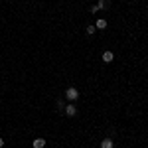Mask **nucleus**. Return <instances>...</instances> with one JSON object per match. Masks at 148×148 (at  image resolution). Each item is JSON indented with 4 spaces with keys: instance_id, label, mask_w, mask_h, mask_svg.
I'll return each mask as SVG.
<instances>
[{
    "instance_id": "nucleus-1",
    "label": "nucleus",
    "mask_w": 148,
    "mask_h": 148,
    "mask_svg": "<svg viewBox=\"0 0 148 148\" xmlns=\"http://www.w3.org/2000/svg\"><path fill=\"white\" fill-rule=\"evenodd\" d=\"M65 97H67L69 101H75V99H79V91L75 87H69L67 91H65Z\"/></svg>"
},
{
    "instance_id": "nucleus-2",
    "label": "nucleus",
    "mask_w": 148,
    "mask_h": 148,
    "mask_svg": "<svg viewBox=\"0 0 148 148\" xmlns=\"http://www.w3.org/2000/svg\"><path fill=\"white\" fill-rule=\"evenodd\" d=\"M65 114H67V116H75V114H77V107H75V105H67V107H65Z\"/></svg>"
},
{
    "instance_id": "nucleus-3",
    "label": "nucleus",
    "mask_w": 148,
    "mask_h": 148,
    "mask_svg": "<svg viewBox=\"0 0 148 148\" xmlns=\"http://www.w3.org/2000/svg\"><path fill=\"white\" fill-rule=\"evenodd\" d=\"M113 59H114V53H113V51H105V53H103V61H105V63H111Z\"/></svg>"
},
{
    "instance_id": "nucleus-4",
    "label": "nucleus",
    "mask_w": 148,
    "mask_h": 148,
    "mask_svg": "<svg viewBox=\"0 0 148 148\" xmlns=\"http://www.w3.org/2000/svg\"><path fill=\"white\" fill-rule=\"evenodd\" d=\"M32 146L34 148H44L46 146V140H44V138H36L34 142H32Z\"/></svg>"
},
{
    "instance_id": "nucleus-5",
    "label": "nucleus",
    "mask_w": 148,
    "mask_h": 148,
    "mask_svg": "<svg viewBox=\"0 0 148 148\" xmlns=\"http://www.w3.org/2000/svg\"><path fill=\"white\" fill-rule=\"evenodd\" d=\"M101 148H114V142L111 140V138H105L101 142Z\"/></svg>"
},
{
    "instance_id": "nucleus-6",
    "label": "nucleus",
    "mask_w": 148,
    "mask_h": 148,
    "mask_svg": "<svg viewBox=\"0 0 148 148\" xmlns=\"http://www.w3.org/2000/svg\"><path fill=\"white\" fill-rule=\"evenodd\" d=\"M95 28H97V30H105V28H107V20H97V24H95Z\"/></svg>"
},
{
    "instance_id": "nucleus-7",
    "label": "nucleus",
    "mask_w": 148,
    "mask_h": 148,
    "mask_svg": "<svg viewBox=\"0 0 148 148\" xmlns=\"http://www.w3.org/2000/svg\"><path fill=\"white\" fill-rule=\"evenodd\" d=\"M111 6V0H101L99 2V8H109Z\"/></svg>"
},
{
    "instance_id": "nucleus-8",
    "label": "nucleus",
    "mask_w": 148,
    "mask_h": 148,
    "mask_svg": "<svg viewBox=\"0 0 148 148\" xmlns=\"http://www.w3.org/2000/svg\"><path fill=\"white\" fill-rule=\"evenodd\" d=\"M95 30H97L95 26H87V34H89V36H91V34H95Z\"/></svg>"
},
{
    "instance_id": "nucleus-9",
    "label": "nucleus",
    "mask_w": 148,
    "mask_h": 148,
    "mask_svg": "<svg viewBox=\"0 0 148 148\" xmlns=\"http://www.w3.org/2000/svg\"><path fill=\"white\" fill-rule=\"evenodd\" d=\"M99 10H101V8H99V4H95V6L91 8V12H93V14H95V12H99Z\"/></svg>"
},
{
    "instance_id": "nucleus-10",
    "label": "nucleus",
    "mask_w": 148,
    "mask_h": 148,
    "mask_svg": "<svg viewBox=\"0 0 148 148\" xmlns=\"http://www.w3.org/2000/svg\"><path fill=\"white\" fill-rule=\"evenodd\" d=\"M4 146V138H0V148Z\"/></svg>"
}]
</instances>
